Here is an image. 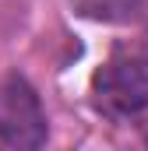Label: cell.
Returning a JSON list of instances; mask_svg holds the SVG:
<instances>
[{
    "mask_svg": "<svg viewBox=\"0 0 148 151\" xmlns=\"http://www.w3.org/2000/svg\"><path fill=\"white\" fill-rule=\"evenodd\" d=\"M92 99L110 119H138L148 113V53H116L92 77Z\"/></svg>",
    "mask_w": 148,
    "mask_h": 151,
    "instance_id": "obj_1",
    "label": "cell"
},
{
    "mask_svg": "<svg viewBox=\"0 0 148 151\" xmlns=\"http://www.w3.org/2000/svg\"><path fill=\"white\" fill-rule=\"evenodd\" d=\"M46 144V113L36 88L21 74L0 81V148L32 151Z\"/></svg>",
    "mask_w": 148,
    "mask_h": 151,
    "instance_id": "obj_2",
    "label": "cell"
},
{
    "mask_svg": "<svg viewBox=\"0 0 148 151\" xmlns=\"http://www.w3.org/2000/svg\"><path fill=\"white\" fill-rule=\"evenodd\" d=\"M71 7L81 18H88V21L127 25V21H138L145 14L148 0H71Z\"/></svg>",
    "mask_w": 148,
    "mask_h": 151,
    "instance_id": "obj_3",
    "label": "cell"
}]
</instances>
